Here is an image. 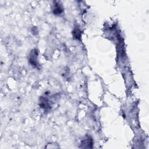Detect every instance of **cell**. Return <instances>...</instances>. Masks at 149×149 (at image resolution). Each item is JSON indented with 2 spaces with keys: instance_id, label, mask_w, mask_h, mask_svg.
I'll list each match as a JSON object with an SVG mask.
<instances>
[{
  "instance_id": "cell-1",
  "label": "cell",
  "mask_w": 149,
  "mask_h": 149,
  "mask_svg": "<svg viewBox=\"0 0 149 149\" xmlns=\"http://www.w3.org/2000/svg\"><path fill=\"white\" fill-rule=\"evenodd\" d=\"M37 57H38V51L36 49H33L29 56V62L32 66L35 67H37L39 66Z\"/></svg>"
},
{
  "instance_id": "cell-3",
  "label": "cell",
  "mask_w": 149,
  "mask_h": 149,
  "mask_svg": "<svg viewBox=\"0 0 149 149\" xmlns=\"http://www.w3.org/2000/svg\"><path fill=\"white\" fill-rule=\"evenodd\" d=\"M53 11L54 14H55L56 15H60V14L63 13V11H64V8H63V5H61L60 4L56 3L54 4Z\"/></svg>"
},
{
  "instance_id": "cell-5",
  "label": "cell",
  "mask_w": 149,
  "mask_h": 149,
  "mask_svg": "<svg viewBox=\"0 0 149 149\" xmlns=\"http://www.w3.org/2000/svg\"><path fill=\"white\" fill-rule=\"evenodd\" d=\"M72 34H73V36L74 39H78V40L80 39L82 33H81L80 29H79L78 28H76L74 29V30L72 32Z\"/></svg>"
},
{
  "instance_id": "cell-2",
  "label": "cell",
  "mask_w": 149,
  "mask_h": 149,
  "mask_svg": "<svg viewBox=\"0 0 149 149\" xmlns=\"http://www.w3.org/2000/svg\"><path fill=\"white\" fill-rule=\"evenodd\" d=\"M93 145V141L92 138L87 137L85 139L82 141L81 146L82 148H92Z\"/></svg>"
},
{
  "instance_id": "cell-4",
  "label": "cell",
  "mask_w": 149,
  "mask_h": 149,
  "mask_svg": "<svg viewBox=\"0 0 149 149\" xmlns=\"http://www.w3.org/2000/svg\"><path fill=\"white\" fill-rule=\"evenodd\" d=\"M40 105L42 108L45 109H48L49 108V104L47 99L45 97H42L40 100Z\"/></svg>"
}]
</instances>
